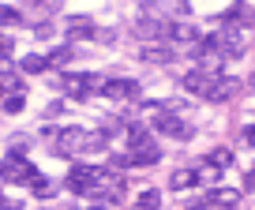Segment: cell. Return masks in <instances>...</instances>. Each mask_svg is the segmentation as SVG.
<instances>
[{
  "instance_id": "31",
  "label": "cell",
  "mask_w": 255,
  "mask_h": 210,
  "mask_svg": "<svg viewBox=\"0 0 255 210\" xmlns=\"http://www.w3.org/2000/svg\"><path fill=\"white\" fill-rule=\"evenodd\" d=\"M0 207H4V192H0Z\"/></svg>"
},
{
  "instance_id": "20",
  "label": "cell",
  "mask_w": 255,
  "mask_h": 210,
  "mask_svg": "<svg viewBox=\"0 0 255 210\" xmlns=\"http://www.w3.org/2000/svg\"><path fill=\"white\" fill-rule=\"evenodd\" d=\"M195 180H199V184H218V180H222V169L210 165V162H203L199 169H195Z\"/></svg>"
},
{
  "instance_id": "3",
  "label": "cell",
  "mask_w": 255,
  "mask_h": 210,
  "mask_svg": "<svg viewBox=\"0 0 255 210\" xmlns=\"http://www.w3.org/2000/svg\"><path fill=\"white\" fill-rule=\"evenodd\" d=\"M218 49H222V57H244L248 49V30L244 26H222V30L214 34Z\"/></svg>"
},
{
  "instance_id": "6",
  "label": "cell",
  "mask_w": 255,
  "mask_h": 210,
  "mask_svg": "<svg viewBox=\"0 0 255 210\" xmlns=\"http://www.w3.org/2000/svg\"><path fill=\"white\" fill-rule=\"evenodd\" d=\"M154 128H158L161 135H169V139H180V143H188V139L195 135V128H191L188 120H180L176 113H161L158 120H154Z\"/></svg>"
},
{
  "instance_id": "21",
  "label": "cell",
  "mask_w": 255,
  "mask_h": 210,
  "mask_svg": "<svg viewBox=\"0 0 255 210\" xmlns=\"http://www.w3.org/2000/svg\"><path fill=\"white\" fill-rule=\"evenodd\" d=\"M207 162L218 165V169H229V165H233V150H225V146H214V150L207 154Z\"/></svg>"
},
{
  "instance_id": "16",
  "label": "cell",
  "mask_w": 255,
  "mask_h": 210,
  "mask_svg": "<svg viewBox=\"0 0 255 210\" xmlns=\"http://www.w3.org/2000/svg\"><path fill=\"white\" fill-rule=\"evenodd\" d=\"M19 68H23L26 75H41L49 68V57H41V53H26V57L19 60Z\"/></svg>"
},
{
  "instance_id": "30",
  "label": "cell",
  "mask_w": 255,
  "mask_h": 210,
  "mask_svg": "<svg viewBox=\"0 0 255 210\" xmlns=\"http://www.w3.org/2000/svg\"><path fill=\"white\" fill-rule=\"evenodd\" d=\"M0 210H23V207H19V203H4Z\"/></svg>"
},
{
  "instance_id": "8",
  "label": "cell",
  "mask_w": 255,
  "mask_h": 210,
  "mask_svg": "<svg viewBox=\"0 0 255 210\" xmlns=\"http://www.w3.org/2000/svg\"><path fill=\"white\" fill-rule=\"evenodd\" d=\"M244 90V83L240 79H233V75H222V79H214L210 83V90H207V102H233V98Z\"/></svg>"
},
{
  "instance_id": "26",
  "label": "cell",
  "mask_w": 255,
  "mask_h": 210,
  "mask_svg": "<svg viewBox=\"0 0 255 210\" xmlns=\"http://www.w3.org/2000/svg\"><path fill=\"white\" fill-rule=\"evenodd\" d=\"M244 143L255 146V124H248V128H244Z\"/></svg>"
},
{
  "instance_id": "22",
  "label": "cell",
  "mask_w": 255,
  "mask_h": 210,
  "mask_svg": "<svg viewBox=\"0 0 255 210\" xmlns=\"http://www.w3.org/2000/svg\"><path fill=\"white\" fill-rule=\"evenodd\" d=\"M72 64V45H60L49 53V68H68Z\"/></svg>"
},
{
  "instance_id": "17",
  "label": "cell",
  "mask_w": 255,
  "mask_h": 210,
  "mask_svg": "<svg viewBox=\"0 0 255 210\" xmlns=\"http://www.w3.org/2000/svg\"><path fill=\"white\" fill-rule=\"evenodd\" d=\"M199 180H195V169H176L173 177H169V188L173 192H184V188H195Z\"/></svg>"
},
{
  "instance_id": "29",
  "label": "cell",
  "mask_w": 255,
  "mask_h": 210,
  "mask_svg": "<svg viewBox=\"0 0 255 210\" xmlns=\"http://www.w3.org/2000/svg\"><path fill=\"white\" fill-rule=\"evenodd\" d=\"M244 188H248V192H255V169H252V173L244 177Z\"/></svg>"
},
{
  "instance_id": "2",
  "label": "cell",
  "mask_w": 255,
  "mask_h": 210,
  "mask_svg": "<svg viewBox=\"0 0 255 210\" xmlns=\"http://www.w3.org/2000/svg\"><path fill=\"white\" fill-rule=\"evenodd\" d=\"M0 180H8V184H30L34 180V165L23 158V150H11L8 162H0Z\"/></svg>"
},
{
  "instance_id": "4",
  "label": "cell",
  "mask_w": 255,
  "mask_h": 210,
  "mask_svg": "<svg viewBox=\"0 0 255 210\" xmlns=\"http://www.w3.org/2000/svg\"><path fill=\"white\" fill-rule=\"evenodd\" d=\"M60 87H64V94H68V98L83 102V98H90L94 90H102V79H98V75H90V72H87V75H79V72H68Z\"/></svg>"
},
{
  "instance_id": "10",
  "label": "cell",
  "mask_w": 255,
  "mask_h": 210,
  "mask_svg": "<svg viewBox=\"0 0 255 210\" xmlns=\"http://www.w3.org/2000/svg\"><path fill=\"white\" fill-rule=\"evenodd\" d=\"M218 23H222V26H244V30H248V23H252V8H248L244 0H237V4H229V8L218 15Z\"/></svg>"
},
{
  "instance_id": "32",
  "label": "cell",
  "mask_w": 255,
  "mask_h": 210,
  "mask_svg": "<svg viewBox=\"0 0 255 210\" xmlns=\"http://www.w3.org/2000/svg\"><path fill=\"white\" fill-rule=\"evenodd\" d=\"M252 90H255V75H252Z\"/></svg>"
},
{
  "instance_id": "19",
  "label": "cell",
  "mask_w": 255,
  "mask_h": 210,
  "mask_svg": "<svg viewBox=\"0 0 255 210\" xmlns=\"http://www.w3.org/2000/svg\"><path fill=\"white\" fill-rule=\"evenodd\" d=\"M135 207H139V210H158V207H161V192H158V188H146V192H139Z\"/></svg>"
},
{
  "instance_id": "12",
  "label": "cell",
  "mask_w": 255,
  "mask_h": 210,
  "mask_svg": "<svg viewBox=\"0 0 255 210\" xmlns=\"http://www.w3.org/2000/svg\"><path fill=\"white\" fill-rule=\"evenodd\" d=\"M210 83H214V75H207V72H199V68H195V72H188V75H184V83H180V87H184V90H191V94H203V98H207Z\"/></svg>"
},
{
  "instance_id": "28",
  "label": "cell",
  "mask_w": 255,
  "mask_h": 210,
  "mask_svg": "<svg viewBox=\"0 0 255 210\" xmlns=\"http://www.w3.org/2000/svg\"><path fill=\"white\" fill-rule=\"evenodd\" d=\"M30 8H53V0H26Z\"/></svg>"
},
{
  "instance_id": "15",
  "label": "cell",
  "mask_w": 255,
  "mask_h": 210,
  "mask_svg": "<svg viewBox=\"0 0 255 210\" xmlns=\"http://www.w3.org/2000/svg\"><path fill=\"white\" fill-rule=\"evenodd\" d=\"M23 79H19L15 72H8V68H0V94L8 98V94H23Z\"/></svg>"
},
{
  "instance_id": "11",
  "label": "cell",
  "mask_w": 255,
  "mask_h": 210,
  "mask_svg": "<svg viewBox=\"0 0 255 210\" xmlns=\"http://www.w3.org/2000/svg\"><path fill=\"white\" fill-rule=\"evenodd\" d=\"M207 203H210V207H222V210H237L240 207V192H237V188H214Z\"/></svg>"
},
{
  "instance_id": "5",
  "label": "cell",
  "mask_w": 255,
  "mask_h": 210,
  "mask_svg": "<svg viewBox=\"0 0 255 210\" xmlns=\"http://www.w3.org/2000/svg\"><path fill=\"white\" fill-rule=\"evenodd\" d=\"M131 34H135L139 41H161V38L169 34V23H165L161 15H154V8L146 4V15L135 23V30H131Z\"/></svg>"
},
{
  "instance_id": "13",
  "label": "cell",
  "mask_w": 255,
  "mask_h": 210,
  "mask_svg": "<svg viewBox=\"0 0 255 210\" xmlns=\"http://www.w3.org/2000/svg\"><path fill=\"white\" fill-rule=\"evenodd\" d=\"M139 57H143L146 64H169V60H173V49L161 45V41H150V45H143V53H139Z\"/></svg>"
},
{
  "instance_id": "18",
  "label": "cell",
  "mask_w": 255,
  "mask_h": 210,
  "mask_svg": "<svg viewBox=\"0 0 255 210\" xmlns=\"http://www.w3.org/2000/svg\"><path fill=\"white\" fill-rule=\"evenodd\" d=\"M30 188H34V195H38V199H53V195H56V180H49V177H41V173H34V180H30Z\"/></svg>"
},
{
  "instance_id": "7",
  "label": "cell",
  "mask_w": 255,
  "mask_h": 210,
  "mask_svg": "<svg viewBox=\"0 0 255 210\" xmlns=\"http://www.w3.org/2000/svg\"><path fill=\"white\" fill-rule=\"evenodd\" d=\"M139 83L135 79H109V83H102V94L105 98H113V102H139Z\"/></svg>"
},
{
  "instance_id": "24",
  "label": "cell",
  "mask_w": 255,
  "mask_h": 210,
  "mask_svg": "<svg viewBox=\"0 0 255 210\" xmlns=\"http://www.w3.org/2000/svg\"><path fill=\"white\" fill-rule=\"evenodd\" d=\"M19 23V11L15 8H4V4H0V26H15Z\"/></svg>"
},
{
  "instance_id": "14",
  "label": "cell",
  "mask_w": 255,
  "mask_h": 210,
  "mask_svg": "<svg viewBox=\"0 0 255 210\" xmlns=\"http://www.w3.org/2000/svg\"><path fill=\"white\" fill-rule=\"evenodd\" d=\"M128 154H131V165H154V162H158V158H161V150H158V146H154V143L131 146V150H128Z\"/></svg>"
},
{
  "instance_id": "9",
  "label": "cell",
  "mask_w": 255,
  "mask_h": 210,
  "mask_svg": "<svg viewBox=\"0 0 255 210\" xmlns=\"http://www.w3.org/2000/svg\"><path fill=\"white\" fill-rule=\"evenodd\" d=\"M64 34H68L72 41H79V38H94L98 26H94V19H90V15H68V23H64Z\"/></svg>"
},
{
  "instance_id": "23",
  "label": "cell",
  "mask_w": 255,
  "mask_h": 210,
  "mask_svg": "<svg viewBox=\"0 0 255 210\" xmlns=\"http://www.w3.org/2000/svg\"><path fill=\"white\" fill-rule=\"evenodd\" d=\"M11 53H15V38H11V34H4V30H0V57L8 60Z\"/></svg>"
},
{
  "instance_id": "27",
  "label": "cell",
  "mask_w": 255,
  "mask_h": 210,
  "mask_svg": "<svg viewBox=\"0 0 255 210\" xmlns=\"http://www.w3.org/2000/svg\"><path fill=\"white\" fill-rule=\"evenodd\" d=\"M34 34H38V38H49V34H53V26L41 23V26H34Z\"/></svg>"
},
{
  "instance_id": "1",
  "label": "cell",
  "mask_w": 255,
  "mask_h": 210,
  "mask_svg": "<svg viewBox=\"0 0 255 210\" xmlns=\"http://www.w3.org/2000/svg\"><path fill=\"white\" fill-rule=\"evenodd\" d=\"M102 169H90V165H75L72 173H68V192L75 195H98L102 192Z\"/></svg>"
},
{
  "instance_id": "25",
  "label": "cell",
  "mask_w": 255,
  "mask_h": 210,
  "mask_svg": "<svg viewBox=\"0 0 255 210\" xmlns=\"http://www.w3.org/2000/svg\"><path fill=\"white\" fill-rule=\"evenodd\" d=\"M23 109V94H8L4 98V113H19Z\"/></svg>"
}]
</instances>
